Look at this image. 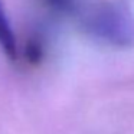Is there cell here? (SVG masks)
<instances>
[{"instance_id":"cell-1","label":"cell","mask_w":134,"mask_h":134,"mask_svg":"<svg viewBox=\"0 0 134 134\" xmlns=\"http://www.w3.org/2000/svg\"><path fill=\"white\" fill-rule=\"evenodd\" d=\"M92 36L118 48L134 46V15L121 4H102L84 18Z\"/></svg>"},{"instance_id":"cell-2","label":"cell","mask_w":134,"mask_h":134,"mask_svg":"<svg viewBox=\"0 0 134 134\" xmlns=\"http://www.w3.org/2000/svg\"><path fill=\"white\" fill-rule=\"evenodd\" d=\"M0 49L9 61L16 62L19 59V46L16 42V36L2 0H0Z\"/></svg>"},{"instance_id":"cell-3","label":"cell","mask_w":134,"mask_h":134,"mask_svg":"<svg viewBox=\"0 0 134 134\" xmlns=\"http://www.w3.org/2000/svg\"><path fill=\"white\" fill-rule=\"evenodd\" d=\"M43 53H45V49L42 42L38 41V39H32L25 46L23 58L26 59V62L29 65H39L43 59Z\"/></svg>"},{"instance_id":"cell-4","label":"cell","mask_w":134,"mask_h":134,"mask_svg":"<svg viewBox=\"0 0 134 134\" xmlns=\"http://www.w3.org/2000/svg\"><path fill=\"white\" fill-rule=\"evenodd\" d=\"M52 9L58 12H74L75 9V0H45Z\"/></svg>"}]
</instances>
